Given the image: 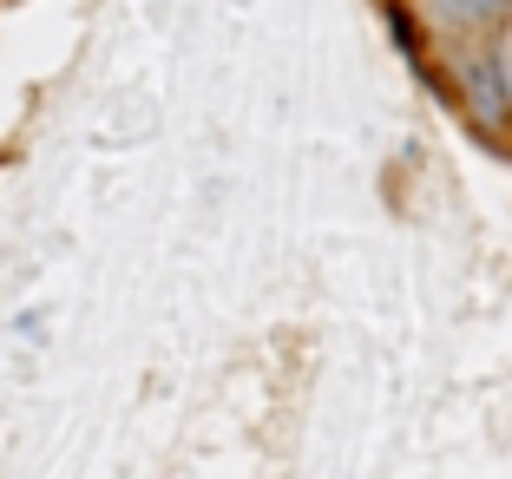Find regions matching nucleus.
<instances>
[{"mask_svg": "<svg viewBox=\"0 0 512 479\" xmlns=\"http://www.w3.org/2000/svg\"><path fill=\"white\" fill-rule=\"evenodd\" d=\"M447 86L473 119V132L512 145V33L447 46Z\"/></svg>", "mask_w": 512, "mask_h": 479, "instance_id": "obj_1", "label": "nucleus"}, {"mask_svg": "<svg viewBox=\"0 0 512 479\" xmlns=\"http://www.w3.org/2000/svg\"><path fill=\"white\" fill-rule=\"evenodd\" d=\"M407 14L427 40L460 46V40H493L512 27V0H407Z\"/></svg>", "mask_w": 512, "mask_h": 479, "instance_id": "obj_2", "label": "nucleus"}, {"mask_svg": "<svg viewBox=\"0 0 512 479\" xmlns=\"http://www.w3.org/2000/svg\"><path fill=\"white\" fill-rule=\"evenodd\" d=\"M506 33H512V27H506Z\"/></svg>", "mask_w": 512, "mask_h": 479, "instance_id": "obj_3", "label": "nucleus"}]
</instances>
